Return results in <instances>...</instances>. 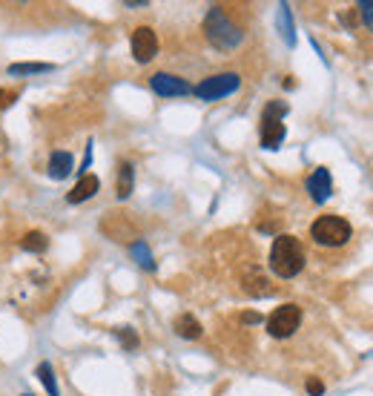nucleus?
Instances as JSON below:
<instances>
[{"label":"nucleus","mask_w":373,"mask_h":396,"mask_svg":"<svg viewBox=\"0 0 373 396\" xmlns=\"http://www.w3.org/2000/svg\"><path fill=\"white\" fill-rule=\"evenodd\" d=\"M20 247H23L26 253H43V250L49 247V238H46V233H41V230H29V233L20 238Z\"/></svg>","instance_id":"nucleus-15"},{"label":"nucleus","mask_w":373,"mask_h":396,"mask_svg":"<svg viewBox=\"0 0 373 396\" xmlns=\"http://www.w3.org/2000/svg\"><path fill=\"white\" fill-rule=\"evenodd\" d=\"M23 396H32V393H23Z\"/></svg>","instance_id":"nucleus-25"},{"label":"nucleus","mask_w":373,"mask_h":396,"mask_svg":"<svg viewBox=\"0 0 373 396\" xmlns=\"http://www.w3.org/2000/svg\"><path fill=\"white\" fill-rule=\"evenodd\" d=\"M38 379L43 382V388H46L49 396H60V388H57V382H55V371H52L49 362H41V364H38Z\"/></svg>","instance_id":"nucleus-17"},{"label":"nucleus","mask_w":373,"mask_h":396,"mask_svg":"<svg viewBox=\"0 0 373 396\" xmlns=\"http://www.w3.org/2000/svg\"><path fill=\"white\" fill-rule=\"evenodd\" d=\"M130 46H133V57L138 64H149V60L158 55V35H155L149 26H138L133 32Z\"/></svg>","instance_id":"nucleus-8"},{"label":"nucleus","mask_w":373,"mask_h":396,"mask_svg":"<svg viewBox=\"0 0 373 396\" xmlns=\"http://www.w3.org/2000/svg\"><path fill=\"white\" fill-rule=\"evenodd\" d=\"M307 193H310V198H313L316 204H325L330 196H333V178H330V170L327 167H316L313 172H310V178H307Z\"/></svg>","instance_id":"nucleus-9"},{"label":"nucleus","mask_w":373,"mask_h":396,"mask_svg":"<svg viewBox=\"0 0 373 396\" xmlns=\"http://www.w3.org/2000/svg\"><path fill=\"white\" fill-rule=\"evenodd\" d=\"M112 333L118 336V342L123 345V350H135V348L141 345V342H138V333H135L133 327H115Z\"/></svg>","instance_id":"nucleus-19"},{"label":"nucleus","mask_w":373,"mask_h":396,"mask_svg":"<svg viewBox=\"0 0 373 396\" xmlns=\"http://www.w3.org/2000/svg\"><path fill=\"white\" fill-rule=\"evenodd\" d=\"M278 29H282V38L287 41V46H296V26H293V15L287 4L278 6Z\"/></svg>","instance_id":"nucleus-14"},{"label":"nucleus","mask_w":373,"mask_h":396,"mask_svg":"<svg viewBox=\"0 0 373 396\" xmlns=\"http://www.w3.org/2000/svg\"><path fill=\"white\" fill-rule=\"evenodd\" d=\"M149 86H152V93L161 95V98H181V95H190L193 93V86L186 83L184 78L170 75V72H155L149 78Z\"/></svg>","instance_id":"nucleus-7"},{"label":"nucleus","mask_w":373,"mask_h":396,"mask_svg":"<svg viewBox=\"0 0 373 396\" xmlns=\"http://www.w3.org/2000/svg\"><path fill=\"white\" fill-rule=\"evenodd\" d=\"M101 190V181H98V175H81V181L69 190V196H67V201L69 204H81V201H89L92 196H95Z\"/></svg>","instance_id":"nucleus-10"},{"label":"nucleus","mask_w":373,"mask_h":396,"mask_svg":"<svg viewBox=\"0 0 373 396\" xmlns=\"http://www.w3.org/2000/svg\"><path fill=\"white\" fill-rule=\"evenodd\" d=\"M204 35H207V41L219 49V52H233L244 41V32L227 18V12L222 6H212L207 12V18H204Z\"/></svg>","instance_id":"nucleus-2"},{"label":"nucleus","mask_w":373,"mask_h":396,"mask_svg":"<svg viewBox=\"0 0 373 396\" xmlns=\"http://www.w3.org/2000/svg\"><path fill=\"white\" fill-rule=\"evenodd\" d=\"M75 170V158L69 156V152H52V158H49V178L55 181H64L69 172Z\"/></svg>","instance_id":"nucleus-11"},{"label":"nucleus","mask_w":373,"mask_h":396,"mask_svg":"<svg viewBox=\"0 0 373 396\" xmlns=\"http://www.w3.org/2000/svg\"><path fill=\"white\" fill-rule=\"evenodd\" d=\"M123 6H127V9H144V6H149V4H147V0H127Z\"/></svg>","instance_id":"nucleus-24"},{"label":"nucleus","mask_w":373,"mask_h":396,"mask_svg":"<svg viewBox=\"0 0 373 396\" xmlns=\"http://www.w3.org/2000/svg\"><path fill=\"white\" fill-rule=\"evenodd\" d=\"M299 325H301V308H299V304H293V301H287V304H282V308H276L270 313L267 333L273 339H290L293 333L299 330Z\"/></svg>","instance_id":"nucleus-6"},{"label":"nucleus","mask_w":373,"mask_h":396,"mask_svg":"<svg viewBox=\"0 0 373 396\" xmlns=\"http://www.w3.org/2000/svg\"><path fill=\"white\" fill-rule=\"evenodd\" d=\"M356 9H359V15H362V23L373 32V0H362Z\"/></svg>","instance_id":"nucleus-20"},{"label":"nucleus","mask_w":373,"mask_h":396,"mask_svg":"<svg viewBox=\"0 0 373 396\" xmlns=\"http://www.w3.org/2000/svg\"><path fill=\"white\" fill-rule=\"evenodd\" d=\"M310 235H313L319 247H341L353 238V227L341 216H319L310 224Z\"/></svg>","instance_id":"nucleus-3"},{"label":"nucleus","mask_w":373,"mask_h":396,"mask_svg":"<svg viewBox=\"0 0 373 396\" xmlns=\"http://www.w3.org/2000/svg\"><path fill=\"white\" fill-rule=\"evenodd\" d=\"M130 253H133V259H135L144 270H155V259H152V253H149V247H147V241H135V245L130 247Z\"/></svg>","instance_id":"nucleus-18"},{"label":"nucleus","mask_w":373,"mask_h":396,"mask_svg":"<svg viewBox=\"0 0 373 396\" xmlns=\"http://www.w3.org/2000/svg\"><path fill=\"white\" fill-rule=\"evenodd\" d=\"M238 86H241V78L236 72H219V75L204 78L198 86H193V95L201 101H222V98L233 95Z\"/></svg>","instance_id":"nucleus-5"},{"label":"nucleus","mask_w":373,"mask_h":396,"mask_svg":"<svg viewBox=\"0 0 373 396\" xmlns=\"http://www.w3.org/2000/svg\"><path fill=\"white\" fill-rule=\"evenodd\" d=\"M55 67L52 64H9V75L12 78H20V75H41V72H52Z\"/></svg>","instance_id":"nucleus-16"},{"label":"nucleus","mask_w":373,"mask_h":396,"mask_svg":"<svg viewBox=\"0 0 373 396\" xmlns=\"http://www.w3.org/2000/svg\"><path fill=\"white\" fill-rule=\"evenodd\" d=\"M304 247L296 235H276L273 247H270V270L276 273L278 279H293L304 270Z\"/></svg>","instance_id":"nucleus-1"},{"label":"nucleus","mask_w":373,"mask_h":396,"mask_svg":"<svg viewBox=\"0 0 373 396\" xmlns=\"http://www.w3.org/2000/svg\"><path fill=\"white\" fill-rule=\"evenodd\" d=\"M175 333L181 339H198L201 336V322L193 313H181L175 319Z\"/></svg>","instance_id":"nucleus-12"},{"label":"nucleus","mask_w":373,"mask_h":396,"mask_svg":"<svg viewBox=\"0 0 373 396\" xmlns=\"http://www.w3.org/2000/svg\"><path fill=\"white\" fill-rule=\"evenodd\" d=\"M241 322L244 325H259L262 322V313H253V310L250 313H241Z\"/></svg>","instance_id":"nucleus-23"},{"label":"nucleus","mask_w":373,"mask_h":396,"mask_svg":"<svg viewBox=\"0 0 373 396\" xmlns=\"http://www.w3.org/2000/svg\"><path fill=\"white\" fill-rule=\"evenodd\" d=\"M18 98V93H9V89H0V107H12Z\"/></svg>","instance_id":"nucleus-22"},{"label":"nucleus","mask_w":373,"mask_h":396,"mask_svg":"<svg viewBox=\"0 0 373 396\" xmlns=\"http://www.w3.org/2000/svg\"><path fill=\"white\" fill-rule=\"evenodd\" d=\"M133 187H135V167L130 161H123L121 170H118V198H130L133 196Z\"/></svg>","instance_id":"nucleus-13"},{"label":"nucleus","mask_w":373,"mask_h":396,"mask_svg":"<svg viewBox=\"0 0 373 396\" xmlns=\"http://www.w3.org/2000/svg\"><path fill=\"white\" fill-rule=\"evenodd\" d=\"M307 393H310V396H322V393H325V385H322L316 376H310V379H307Z\"/></svg>","instance_id":"nucleus-21"},{"label":"nucleus","mask_w":373,"mask_h":396,"mask_svg":"<svg viewBox=\"0 0 373 396\" xmlns=\"http://www.w3.org/2000/svg\"><path fill=\"white\" fill-rule=\"evenodd\" d=\"M287 115V104L285 101H270L264 107V115H262V127H259V135H262V146L264 149H278L287 135V127L282 124V118Z\"/></svg>","instance_id":"nucleus-4"}]
</instances>
